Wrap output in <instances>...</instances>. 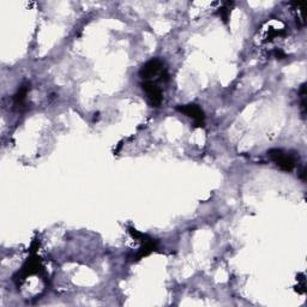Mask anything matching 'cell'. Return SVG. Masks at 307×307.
I'll use <instances>...</instances> for the list:
<instances>
[{
  "label": "cell",
  "mask_w": 307,
  "mask_h": 307,
  "mask_svg": "<svg viewBox=\"0 0 307 307\" xmlns=\"http://www.w3.org/2000/svg\"><path fill=\"white\" fill-rule=\"evenodd\" d=\"M40 270V258L37 256H31L29 259L25 262L23 265L22 270L18 273V276L21 277V280H25L28 276L34 275V274L39 273Z\"/></svg>",
  "instance_id": "5b68a950"
},
{
  "label": "cell",
  "mask_w": 307,
  "mask_h": 307,
  "mask_svg": "<svg viewBox=\"0 0 307 307\" xmlns=\"http://www.w3.org/2000/svg\"><path fill=\"white\" fill-rule=\"evenodd\" d=\"M156 250V243L152 239H149L144 241V244H143V246L140 247L138 253L136 254V260H139L140 258L149 256L150 253L154 252V251Z\"/></svg>",
  "instance_id": "52a82bcc"
},
{
  "label": "cell",
  "mask_w": 307,
  "mask_h": 307,
  "mask_svg": "<svg viewBox=\"0 0 307 307\" xmlns=\"http://www.w3.org/2000/svg\"><path fill=\"white\" fill-rule=\"evenodd\" d=\"M176 110L185 114V116L192 118V119L195 120L196 126H204V112L198 104H181V106L176 107Z\"/></svg>",
  "instance_id": "7a4b0ae2"
},
{
  "label": "cell",
  "mask_w": 307,
  "mask_h": 307,
  "mask_svg": "<svg viewBox=\"0 0 307 307\" xmlns=\"http://www.w3.org/2000/svg\"><path fill=\"white\" fill-rule=\"evenodd\" d=\"M29 90H30V83H23L21 87H19V89L17 90V93L14 95V103L15 106H22L23 103H24L25 97H27Z\"/></svg>",
  "instance_id": "8992f818"
},
{
  "label": "cell",
  "mask_w": 307,
  "mask_h": 307,
  "mask_svg": "<svg viewBox=\"0 0 307 307\" xmlns=\"http://www.w3.org/2000/svg\"><path fill=\"white\" fill-rule=\"evenodd\" d=\"M267 155L282 171L290 172L295 167V158L285 152L282 149H270L267 151Z\"/></svg>",
  "instance_id": "6da1fadb"
},
{
  "label": "cell",
  "mask_w": 307,
  "mask_h": 307,
  "mask_svg": "<svg viewBox=\"0 0 307 307\" xmlns=\"http://www.w3.org/2000/svg\"><path fill=\"white\" fill-rule=\"evenodd\" d=\"M275 57L277 58V59H285L286 58V53H283L282 51H275Z\"/></svg>",
  "instance_id": "9c48e42d"
},
{
  "label": "cell",
  "mask_w": 307,
  "mask_h": 307,
  "mask_svg": "<svg viewBox=\"0 0 307 307\" xmlns=\"http://www.w3.org/2000/svg\"><path fill=\"white\" fill-rule=\"evenodd\" d=\"M142 89L144 90L146 96H148L150 104H151L152 107H160V104L162 103L161 90L150 81H146L144 83H142Z\"/></svg>",
  "instance_id": "3957f363"
},
{
  "label": "cell",
  "mask_w": 307,
  "mask_h": 307,
  "mask_svg": "<svg viewBox=\"0 0 307 307\" xmlns=\"http://www.w3.org/2000/svg\"><path fill=\"white\" fill-rule=\"evenodd\" d=\"M163 66V63L160 59H151L149 60L148 63H145L143 65L142 68L139 70V76L143 78V80H149L155 76L156 73L161 70Z\"/></svg>",
  "instance_id": "277c9868"
},
{
  "label": "cell",
  "mask_w": 307,
  "mask_h": 307,
  "mask_svg": "<svg viewBox=\"0 0 307 307\" xmlns=\"http://www.w3.org/2000/svg\"><path fill=\"white\" fill-rule=\"evenodd\" d=\"M231 5H233V3H224L223 6L221 9H218V15L222 21L224 23H228V18H229V14H231Z\"/></svg>",
  "instance_id": "ba28073f"
}]
</instances>
